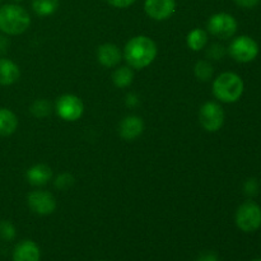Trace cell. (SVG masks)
<instances>
[{"label": "cell", "mask_w": 261, "mask_h": 261, "mask_svg": "<svg viewBox=\"0 0 261 261\" xmlns=\"http://www.w3.org/2000/svg\"><path fill=\"white\" fill-rule=\"evenodd\" d=\"M40 247L31 240H24L15 246L13 261H40Z\"/></svg>", "instance_id": "13"}, {"label": "cell", "mask_w": 261, "mask_h": 261, "mask_svg": "<svg viewBox=\"0 0 261 261\" xmlns=\"http://www.w3.org/2000/svg\"><path fill=\"white\" fill-rule=\"evenodd\" d=\"M55 111L64 121H76L84 112V105L75 94H63L56 99Z\"/></svg>", "instance_id": "6"}, {"label": "cell", "mask_w": 261, "mask_h": 261, "mask_svg": "<svg viewBox=\"0 0 261 261\" xmlns=\"http://www.w3.org/2000/svg\"><path fill=\"white\" fill-rule=\"evenodd\" d=\"M121 59V51L115 43H103L97 48V60L105 68H115Z\"/></svg>", "instance_id": "12"}, {"label": "cell", "mask_w": 261, "mask_h": 261, "mask_svg": "<svg viewBox=\"0 0 261 261\" xmlns=\"http://www.w3.org/2000/svg\"><path fill=\"white\" fill-rule=\"evenodd\" d=\"M186 42H188L189 48L193 51H201L208 43V33L201 28H195L189 32Z\"/></svg>", "instance_id": "17"}, {"label": "cell", "mask_w": 261, "mask_h": 261, "mask_svg": "<svg viewBox=\"0 0 261 261\" xmlns=\"http://www.w3.org/2000/svg\"><path fill=\"white\" fill-rule=\"evenodd\" d=\"M19 78V66L10 59L0 58V86H12Z\"/></svg>", "instance_id": "15"}, {"label": "cell", "mask_w": 261, "mask_h": 261, "mask_svg": "<svg viewBox=\"0 0 261 261\" xmlns=\"http://www.w3.org/2000/svg\"><path fill=\"white\" fill-rule=\"evenodd\" d=\"M31 114L37 119H43L47 117L51 114V105L47 99L40 98L36 99L32 105H31Z\"/></svg>", "instance_id": "21"}, {"label": "cell", "mask_w": 261, "mask_h": 261, "mask_svg": "<svg viewBox=\"0 0 261 261\" xmlns=\"http://www.w3.org/2000/svg\"><path fill=\"white\" fill-rule=\"evenodd\" d=\"M13 2H15V3H20V2H22V0H13Z\"/></svg>", "instance_id": "31"}, {"label": "cell", "mask_w": 261, "mask_h": 261, "mask_svg": "<svg viewBox=\"0 0 261 261\" xmlns=\"http://www.w3.org/2000/svg\"><path fill=\"white\" fill-rule=\"evenodd\" d=\"M144 10L154 20H167L176 12V0H145Z\"/></svg>", "instance_id": "10"}, {"label": "cell", "mask_w": 261, "mask_h": 261, "mask_svg": "<svg viewBox=\"0 0 261 261\" xmlns=\"http://www.w3.org/2000/svg\"><path fill=\"white\" fill-rule=\"evenodd\" d=\"M158 48L154 41L144 35L130 38L124 47V59L132 69L142 70L157 58Z\"/></svg>", "instance_id": "1"}, {"label": "cell", "mask_w": 261, "mask_h": 261, "mask_svg": "<svg viewBox=\"0 0 261 261\" xmlns=\"http://www.w3.org/2000/svg\"><path fill=\"white\" fill-rule=\"evenodd\" d=\"M18 127V117L12 110L0 107V137L14 134Z\"/></svg>", "instance_id": "16"}, {"label": "cell", "mask_w": 261, "mask_h": 261, "mask_svg": "<svg viewBox=\"0 0 261 261\" xmlns=\"http://www.w3.org/2000/svg\"><path fill=\"white\" fill-rule=\"evenodd\" d=\"M244 81L241 76L232 71L219 74L213 82L214 97L224 103H233L239 101L244 93Z\"/></svg>", "instance_id": "3"}, {"label": "cell", "mask_w": 261, "mask_h": 261, "mask_svg": "<svg viewBox=\"0 0 261 261\" xmlns=\"http://www.w3.org/2000/svg\"><path fill=\"white\" fill-rule=\"evenodd\" d=\"M0 3H2V0H0Z\"/></svg>", "instance_id": "33"}, {"label": "cell", "mask_w": 261, "mask_h": 261, "mask_svg": "<svg viewBox=\"0 0 261 261\" xmlns=\"http://www.w3.org/2000/svg\"><path fill=\"white\" fill-rule=\"evenodd\" d=\"M25 178L33 186H43L53 178V170L47 165L38 163L32 166L25 172Z\"/></svg>", "instance_id": "14"}, {"label": "cell", "mask_w": 261, "mask_h": 261, "mask_svg": "<svg viewBox=\"0 0 261 261\" xmlns=\"http://www.w3.org/2000/svg\"><path fill=\"white\" fill-rule=\"evenodd\" d=\"M27 204L33 213L38 216H50L56 209V199L46 190H33L28 194Z\"/></svg>", "instance_id": "9"}, {"label": "cell", "mask_w": 261, "mask_h": 261, "mask_svg": "<svg viewBox=\"0 0 261 261\" xmlns=\"http://www.w3.org/2000/svg\"><path fill=\"white\" fill-rule=\"evenodd\" d=\"M107 3H109L110 5H112V7L115 8H127L130 7V5L134 4L137 0H106Z\"/></svg>", "instance_id": "25"}, {"label": "cell", "mask_w": 261, "mask_h": 261, "mask_svg": "<svg viewBox=\"0 0 261 261\" xmlns=\"http://www.w3.org/2000/svg\"><path fill=\"white\" fill-rule=\"evenodd\" d=\"M15 237V227L9 221L0 222V239L4 241H12Z\"/></svg>", "instance_id": "24"}, {"label": "cell", "mask_w": 261, "mask_h": 261, "mask_svg": "<svg viewBox=\"0 0 261 261\" xmlns=\"http://www.w3.org/2000/svg\"><path fill=\"white\" fill-rule=\"evenodd\" d=\"M134 81L133 69L127 66H120L112 74V82L117 88H127Z\"/></svg>", "instance_id": "18"}, {"label": "cell", "mask_w": 261, "mask_h": 261, "mask_svg": "<svg viewBox=\"0 0 261 261\" xmlns=\"http://www.w3.org/2000/svg\"><path fill=\"white\" fill-rule=\"evenodd\" d=\"M144 132V121L142 117L137 115H129L124 117L119 125V134L120 137L127 142L138 139Z\"/></svg>", "instance_id": "11"}, {"label": "cell", "mask_w": 261, "mask_h": 261, "mask_svg": "<svg viewBox=\"0 0 261 261\" xmlns=\"http://www.w3.org/2000/svg\"><path fill=\"white\" fill-rule=\"evenodd\" d=\"M59 0H32V9L38 17L53 15L59 9Z\"/></svg>", "instance_id": "19"}, {"label": "cell", "mask_w": 261, "mask_h": 261, "mask_svg": "<svg viewBox=\"0 0 261 261\" xmlns=\"http://www.w3.org/2000/svg\"><path fill=\"white\" fill-rule=\"evenodd\" d=\"M125 102H126V106L135 107V106H138V105H139V97H138L135 93H129L126 96V99H125Z\"/></svg>", "instance_id": "28"}, {"label": "cell", "mask_w": 261, "mask_h": 261, "mask_svg": "<svg viewBox=\"0 0 261 261\" xmlns=\"http://www.w3.org/2000/svg\"><path fill=\"white\" fill-rule=\"evenodd\" d=\"M198 261H218V257L213 252H205V254H203L199 257Z\"/></svg>", "instance_id": "30"}, {"label": "cell", "mask_w": 261, "mask_h": 261, "mask_svg": "<svg viewBox=\"0 0 261 261\" xmlns=\"http://www.w3.org/2000/svg\"><path fill=\"white\" fill-rule=\"evenodd\" d=\"M229 55L239 63H250L259 54V46L254 38L249 36H239L228 47Z\"/></svg>", "instance_id": "8"}, {"label": "cell", "mask_w": 261, "mask_h": 261, "mask_svg": "<svg viewBox=\"0 0 261 261\" xmlns=\"http://www.w3.org/2000/svg\"><path fill=\"white\" fill-rule=\"evenodd\" d=\"M31 25L27 10L18 4H5L0 7V31L7 36L24 33Z\"/></svg>", "instance_id": "2"}, {"label": "cell", "mask_w": 261, "mask_h": 261, "mask_svg": "<svg viewBox=\"0 0 261 261\" xmlns=\"http://www.w3.org/2000/svg\"><path fill=\"white\" fill-rule=\"evenodd\" d=\"M9 47V40H8L7 36L0 35V55L5 54Z\"/></svg>", "instance_id": "29"}, {"label": "cell", "mask_w": 261, "mask_h": 261, "mask_svg": "<svg viewBox=\"0 0 261 261\" xmlns=\"http://www.w3.org/2000/svg\"><path fill=\"white\" fill-rule=\"evenodd\" d=\"M213 65L208 60H199L194 66V74L200 82L211 81L213 76Z\"/></svg>", "instance_id": "20"}, {"label": "cell", "mask_w": 261, "mask_h": 261, "mask_svg": "<svg viewBox=\"0 0 261 261\" xmlns=\"http://www.w3.org/2000/svg\"><path fill=\"white\" fill-rule=\"evenodd\" d=\"M254 261H261V259H256V260H254Z\"/></svg>", "instance_id": "32"}, {"label": "cell", "mask_w": 261, "mask_h": 261, "mask_svg": "<svg viewBox=\"0 0 261 261\" xmlns=\"http://www.w3.org/2000/svg\"><path fill=\"white\" fill-rule=\"evenodd\" d=\"M236 224L241 231L255 232L261 227V208L254 201H245L236 212Z\"/></svg>", "instance_id": "4"}, {"label": "cell", "mask_w": 261, "mask_h": 261, "mask_svg": "<svg viewBox=\"0 0 261 261\" xmlns=\"http://www.w3.org/2000/svg\"><path fill=\"white\" fill-rule=\"evenodd\" d=\"M260 0H234L239 7L241 8H246V9H250V8H254L259 4Z\"/></svg>", "instance_id": "26"}, {"label": "cell", "mask_w": 261, "mask_h": 261, "mask_svg": "<svg viewBox=\"0 0 261 261\" xmlns=\"http://www.w3.org/2000/svg\"><path fill=\"white\" fill-rule=\"evenodd\" d=\"M199 122L201 127L209 133H216L224 124V111L217 102H205L199 110Z\"/></svg>", "instance_id": "5"}, {"label": "cell", "mask_w": 261, "mask_h": 261, "mask_svg": "<svg viewBox=\"0 0 261 261\" xmlns=\"http://www.w3.org/2000/svg\"><path fill=\"white\" fill-rule=\"evenodd\" d=\"M227 54V48L221 43H212L206 50V56L211 60H221Z\"/></svg>", "instance_id": "23"}, {"label": "cell", "mask_w": 261, "mask_h": 261, "mask_svg": "<svg viewBox=\"0 0 261 261\" xmlns=\"http://www.w3.org/2000/svg\"><path fill=\"white\" fill-rule=\"evenodd\" d=\"M74 181H75V178L73 177L71 173L64 172L60 173V175L55 178L54 185H55V188L59 189V190H66V189L71 188V186L74 185Z\"/></svg>", "instance_id": "22"}, {"label": "cell", "mask_w": 261, "mask_h": 261, "mask_svg": "<svg viewBox=\"0 0 261 261\" xmlns=\"http://www.w3.org/2000/svg\"><path fill=\"white\" fill-rule=\"evenodd\" d=\"M245 191L247 194H256L257 191V182L256 180H249L245 184Z\"/></svg>", "instance_id": "27"}, {"label": "cell", "mask_w": 261, "mask_h": 261, "mask_svg": "<svg viewBox=\"0 0 261 261\" xmlns=\"http://www.w3.org/2000/svg\"><path fill=\"white\" fill-rule=\"evenodd\" d=\"M209 33L216 36L221 40H228L236 33L237 31V20L234 19L233 15L228 13H217L209 18L206 23Z\"/></svg>", "instance_id": "7"}]
</instances>
